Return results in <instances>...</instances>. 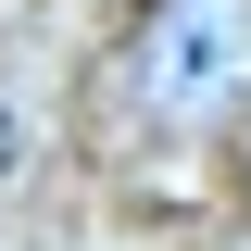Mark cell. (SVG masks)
<instances>
[{
	"label": "cell",
	"instance_id": "obj_1",
	"mask_svg": "<svg viewBox=\"0 0 251 251\" xmlns=\"http://www.w3.org/2000/svg\"><path fill=\"white\" fill-rule=\"evenodd\" d=\"M13 151H25V126H13V100H0V176H13Z\"/></svg>",
	"mask_w": 251,
	"mask_h": 251
}]
</instances>
